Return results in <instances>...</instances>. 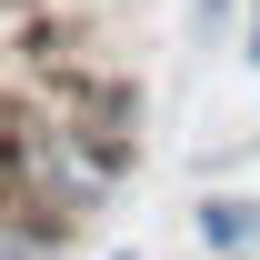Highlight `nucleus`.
<instances>
[{"mask_svg": "<svg viewBox=\"0 0 260 260\" xmlns=\"http://www.w3.org/2000/svg\"><path fill=\"white\" fill-rule=\"evenodd\" d=\"M120 170H130V160H110L90 130L70 120V110H50V100H20V110L0 120V180H20L30 200H50L70 230L120 190Z\"/></svg>", "mask_w": 260, "mask_h": 260, "instance_id": "1", "label": "nucleus"}, {"mask_svg": "<svg viewBox=\"0 0 260 260\" xmlns=\"http://www.w3.org/2000/svg\"><path fill=\"white\" fill-rule=\"evenodd\" d=\"M50 110H70V120L90 130L100 150H110V160H130V150H140V100L120 90V80H80V70H50Z\"/></svg>", "mask_w": 260, "mask_h": 260, "instance_id": "2", "label": "nucleus"}, {"mask_svg": "<svg viewBox=\"0 0 260 260\" xmlns=\"http://www.w3.org/2000/svg\"><path fill=\"white\" fill-rule=\"evenodd\" d=\"M0 260H70V220L20 180H0Z\"/></svg>", "mask_w": 260, "mask_h": 260, "instance_id": "3", "label": "nucleus"}, {"mask_svg": "<svg viewBox=\"0 0 260 260\" xmlns=\"http://www.w3.org/2000/svg\"><path fill=\"white\" fill-rule=\"evenodd\" d=\"M190 230H200V250H220V260H250V250H260V200H250V190H200Z\"/></svg>", "mask_w": 260, "mask_h": 260, "instance_id": "4", "label": "nucleus"}, {"mask_svg": "<svg viewBox=\"0 0 260 260\" xmlns=\"http://www.w3.org/2000/svg\"><path fill=\"white\" fill-rule=\"evenodd\" d=\"M240 60L260 70V0H250V30H240Z\"/></svg>", "mask_w": 260, "mask_h": 260, "instance_id": "5", "label": "nucleus"}, {"mask_svg": "<svg viewBox=\"0 0 260 260\" xmlns=\"http://www.w3.org/2000/svg\"><path fill=\"white\" fill-rule=\"evenodd\" d=\"M110 260H130V250H110Z\"/></svg>", "mask_w": 260, "mask_h": 260, "instance_id": "6", "label": "nucleus"}]
</instances>
